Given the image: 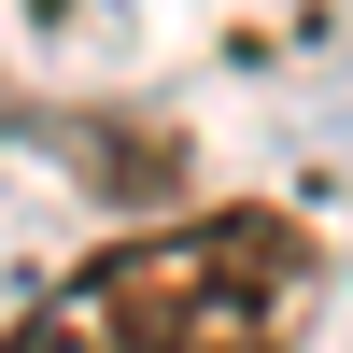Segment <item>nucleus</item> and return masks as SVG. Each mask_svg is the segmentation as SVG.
<instances>
[{"mask_svg": "<svg viewBox=\"0 0 353 353\" xmlns=\"http://www.w3.org/2000/svg\"><path fill=\"white\" fill-rule=\"evenodd\" d=\"M311 283H325V241L241 198V212H184L85 254L57 297L0 325V353H297Z\"/></svg>", "mask_w": 353, "mask_h": 353, "instance_id": "f257e3e1", "label": "nucleus"}, {"mask_svg": "<svg viewBox=\"0 0 353 353\" xmlns=\"http://www.w3.org/2000/svg\"><path fill=\"white\" fill-rule=\"evenodd\" d=\"M0 128H14V71H0Z\"/></svg>", "mask_w": 353, "mask_h": 353, "instance_id": "f03ea898", "label": "nucleus"}]
</instances>
